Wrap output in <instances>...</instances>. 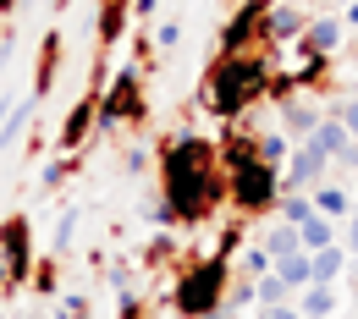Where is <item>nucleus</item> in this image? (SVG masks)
Segmentation results:
<instances>
[{
  "label": "nucleus",
  "mask_w": 358,
  "mask_h": 319,
  "mask_svg": "<svg viewBox=\"0 0 358 319\" xmlns=\"http://www.w3.org/2000/svg\"><path fill=\"white\" fill-rule=\"evenodd\" d=\"M160 198L177 215V226H204L231 198V182H226V165H221V143L199 138V133L166 138L160 143Z\"/></svg>",
  "instance_id": "obj_1"
},
{
  "label": "nucleus",
  "mask_w": 358,
  "mask_h": 319,
  "mask_svg": "<svg viewBox=\"0 0 358 319\" xmlns=\"http://www.w3.org/2000/svg\"><path fill=\"white\" fill-rule=\"evenodd\" d=\"M270 55L254 50V55H215L204 83H199V105L221 121H243L259 99H270Z\"/></svg>",
  "instance_id": "obj_2"
},
{
  "label": "nucleus",
  "mask_w": 358,
  "mask_h": 319,
  "mask_svg": "<svg viewBox=\"0 0 358 319\" xmlns=\"http://www.w3.org/2000/svg\"><path fill=\"white\" fill-rule=\"evenodd\" d=\"M231 259H221V253H210V259H193V265H182L177 286H171V309H177L182 319H204L215 314V309H226V286H231Z\"/></svg>",
  "instance_id": "obj_3"
},
{
  "label": "nucleus",
  "mask_w": 358,
  "mask_h": 319,
  "mask_svg": "<svg viewBox=\"0 0 358 319\" xmlns=\"http://www.w3.org/2000/svg\"><path fill=\"white\" fill-rule=\"evenodd\" d=\"M226 182H231V209H237L243 221H254V215H275V204H281V171L265 165L259 154L231 160V165H226Z\"/></svg>",
  "instance_id": "obj_4"
},
{
  "label": "nucleus",
  "mask_w": 358,
  "mask_h": 319,
  "mask_svg": "<svg viewBox=\"0 0 358 319\" xmlns=\"http://www.w3.org/2000/svg\"><path fill=\"white\" fill-rule=\"evenodd\" d=\"M149 116V99H143V72L138 66H122L116 77H110V89L99 94V127L94 133H122V127H138Z\"/></svg>",
  "instance_id": "obj_5"
},
{
  "label": "nucleus",
  "mask_w": 358,
  "mask_h": 319,
  "mask_svg": "<svg viewBox=\"0 0 358 319\" xmlns=\"http://www.w3.org/2000/svg\"><path fill=\"white\" fill-rule=\"evenodd\" d=\"M0 270H6V286H11V292H22V286L34 281V226H28L22 209L0 221Z\"/></svg>",
  "instance_id": "obj_6"
},
{
  "label": "nucleus",
  "mask_w": 358,
  "mask_h": 319,
  "mask_svg": "<svg viewBox=\"0 0 358 319\" xmlns=\"http://www.w3.org/2000/svg\"><path fill=\"white\" fill-rule=\"evenodd\" d=\"M265 11H270V0H243V6H231L221 39H215V55H254V50H265Z\"/></svg>",
  "instance_id": "obj_7"
},
{
  "label": "nucleus",
  "mask_w": 358,
  "mask_h": 319,
  "mask_svg": "<svg viewBox=\"0 0 358 319\" xmlns=\"http://www.w3.org/2000/svg\"><path fill=\"white\" fill-rule=\"evenodd\" d=\"M336 160L331 154H320L314 143H298L292 149V160H287V171H281V193H314V187L325 182V171H331Z\"/></svg>",
  "instance_id": "obj_8"
},
{
  "label": "nucleus",
  "mask_w": 358,
  "mask_h": 319,
  "mask_svg": "<svg viewBox=\"0 0 358 319\" xmlns=\"http://www.w3.org/2000/svg\"><path fill=\"white\" fill-rule=\"evenodd\" d=\"M94 127H99V94H83V99L66 110V121H61V133H55V149H61V154H78L94 138Z\"/></svg>",
  "instance_id": "obj_9"
},
{
  "label": "nucleus",
  "mask_w": 358,
  "mask_h": 319,
  "mask_svg": "<svg viewBox=\"0 0 358 319\" xmlns=\"http://www.w3.org/2000/svg\"><path fill=\"white\" fill-rule=\"evenodd\" d=\"M348 39V22H342V11H314L309 28H303V39H298V55H336Z\"/></svg>",
  "instance_id": "obj_10"
},
{
  "label": "nucleus",
  "mask_w": 358,
  "mask_h": 319,
  "mask_svg": "<svg viewBox=\"0 0 358 319\" xmlns=\"http://www.w3.org/2000/svg\"><path fill=\"white\" fill-rule=\"evenodd\" d=\"M281 116H275V127L292 138V143H309L314 138V127L325 121V110H320V99L314 94H298V99H287V105H275Z\"/></svg>",
  "instance_id": "obj_11"
},
{
  "label": "nucleus",
  "mask_w": 358,
  "mask_h": 319,
  "mask_svg": "<svg viewBox=\"0 0 358 319\" xmlns=\"http://www.w3.org/2000/svg\"><path fill=\"white\" fill-rule=\"evenodd\" d=\"M314 11H303V6H270L265 11V55L281 45H292V39H303V28H309Z\"/></svg>",
  "instance_id": "obj_12"
},
{
  "label": "nucleus",
  "mask_w": 358,
  "mask_h": 319,
  "mask_svg": "<svg viewBox=\"0 0 358 319\" xmlns=\"http://www.w3.org/2000/svg\"><path fill=\"white\" fill-rule=\"evenodd\" d=\"M61 55H66V45H61V28H45V39H39V66H34V83H28L39 99L50 94L55 72H61Z\"/></svg>",
  "instance_id": "obj_13"
},
{
  "label": "nucleus",
  "mask_w": 358,
  "mask_h": 319,
  "mask_svg": "<svg viewBox=\"0 0 358 319\" xmlns=\"http://www.w3.org/2000/svg\"><path fill=\"white\" fill-rule=\"evenodd\" d=\"M292 303H298V314H303V319H336V314H342V292H336V286H325V281L303 286Z\"/></svg>",
  "instance_id": "obj_14"
},
{
  "label": "nucleus",
  "mask_w": 358,
  "mask_h": 319,
  "mask_svg": "<svg viewBox=\"0 0 358 319\" xmlns=\"http://www.w3.org/2000/svg\"><path fill=\"white\" fill-rule=\"evenodd\" d=\"M314 198V209H320V215H325V221H336V226H342V221H348V215H353L358 209V198H353V187H331V182H320L309 193Z\"/></svg>",
  "instance_id": "obj_15"
},
{
  "label": "nucleus",
  "mask_w": 358,
  "mask_h": 319,
  "mask_svg": "<svg viewBox=\"0 0 358 319\" xmlns=\"http://www.w3.org/2000/svg\"><path fill=\"white\" fill-rule=\"evenodd\" d=\"M309 143H314V149H320V154H331V160H342V154L353 149L358 138L348 133V127H342V116H331V110H325V121L314 127V138H309Z\"/></svg>",
  "instance_id": "obj_16"
},
{
  "label": "nucleus",
  "mask_w": 358,
  "mask_h": 319,
  "mask_svg": "<svg viewBox=\"0 0 358 319\" xmlns=\"http://www.w3.org/2000/svg\"><path fill=\"white\" fill-rule=\"evenodd\" d=\"M265 253H270V265H281V259H292V253H309V248H303V237H298V226H287V221H275V226L265 231Z\"/></svg>",
  "instance_id": "obj_17"
},
{
  "label": "nucleus",
  "mask_w": 358,
  "mask_h": 319,
  "mask_svg": "<svg viewBox=\"0 0 358 319\" xmlns=\"http://www.w3.org/2000/svg\"><path fill=\"white\" fill-rule=\"evenodd\" d=\"M292 149H298V143H292V138L281 133V127H275V133H254V154H259L265 165H275V171H287Z\"/></svg>",
  "instance_id": "obj_18"
},
{
  "label": "nucleus",
  "mask_w": 358,
  "mask_h": 319,
  "mask_svg": "<svg viewBox=\"0 0 358 319\" xmlns=\"http://www.w3.org/2000/svg\"><path fill=\"white\" fill-rule=\"evenodd\" d=\"M34 110H39V94L28 89V94H22V99H17V110H11L6 121H0V149H11L17 138L28 133V121H34Z\"/></svg>",
  "instance_id": "obj_19"
},
{
  "label": "nucleus",
  "mask_w": 358,
  "mask_h": 319,
  "mask_svg": "<svg viewBox=\"0 0 358 319\" xmlns=\"http://www.w3.org/2000/svg\"><path fill=\"white\" fill-rule=\"evenodd\" d=\"M348 259H353V253H348L342 242H331V248H320V253H314V281H325V286H336V281L348 275Z\"/></svg>",
  "instance_id": "obj_20"
},
{
  "label": "nucleus",
  "mask_w": 358,
  "mask_h": 319,
  "mask_svg": "<svg viewBox=\"0 0 358 319\" xmlns=\"http://www.w3.org/2000/svg\"><path fill=\"white\" fill-rule=\"evenodd\" d=\"M298 237H303V248H309V253H320V248H331V242H336V237H342V226H336V221H325V215H320V209H314L309 221H303V226H298Z\"/></svg>",
  "instance_id": "obj_21"
},
{
  "label": "nucleus",
  "mask_w": 358,
  "mask_h": 319,
  "mask_svg": "<svg viewBox=\"0 0 358 319\" xmlns=\"http://www.w3.org/2000/svg\"><path fill=\"white\" fill-rule=\"evenodd\" d=\"M248 303H259V275H231V286H226V314H243Z\"/></svg>",
  "instance_id": "obj_22"
},
{
  "label": "nucleus",
  "mask_w": 358,
  "mask_h": 319,
  "mask_svg": "<svg viewBox=\"0 0 358 319\" xmlns=\"http://www.w3.org/2000/svg\"><path fill=\"white\" fill-rule=\"evenodd\" d=\"M275 275H281L292 292L314 286V253H292V259H281V265H275Z\"/></svg>",
  "instance_id": "obj_23"
},
{
  "label": "nucleus",
  "mask_w": 358,
  "mask_h": 319,
  "mask_svg": "<svg viewBox=\"0 0 358 319\" xmlns=\"http://www.w3.org/2000/svg\"><path fill=\"white\" fill-rule=\"evenodd\" d=\"M314 215V198L309 193H281V204H275V221H287V226H303Z\"/></svg>",
  "instance_id": "obj_24"
},
{
  "label": "nucleus",
  "mask_w": 358,
  "mask_h": 319,
  "mask_svg": "<svg viewBox=\"0 0 358 319\" xmlns=\"http://www.w3.org/2000/svg\"><path fill=\"white\" fill-rule=\"evenodd\" d=\"M78 177V154H66V160H50L45 171H39V193H55V187H66Z\"/></svg>",
  "instance_id": "obj_25"
},
{
  "label": "nucleus",
  "mask_w": 358,
  "mask_h": 319,
  "mask_svg": "<svg viewBox=\"0 0 358 319\" xmlns=\"http://www.w3.org/2000/svg\"><path fill=\"white\" fill-rule=\"evenodd\" d=\"M292 297H298V292H292V286H287L275 270L259 275V309H281V303H292Z\"/></svg>",
  "instance_id": "obj_26"
},
{
  "label": "nucleus",
  "mask_w": 358,
  "mask_h": 319,
  "mask_svg": "<svg viewBox=\"0 0 358 319\" xmlns=\"http://www.w3.org/2000/svg\"><path fill=\"white\" fill-rule=\"evenodd\" d=\"M55 275H61V259H55V253L34 265V292H39V297H55Z\"/></svg>",
  "instance_id": "obj_27"
},
{
  "label": "nucleus",
  "mask_w": 358,
  "mask_h": 319,
  "mask_svg": "<svg viewBox=\"0 0 358 319\" xmlns=\"http://www.w3.org/2000/svg\"><path fill=\"white\" fill-rule=\"evenodd\" d=\"M72 237H78V209H61V226H55V259L72 248Z\"/></svg>",
  "instance_id": "obj_28"
},
{
  "label": "nucleus",
  "mask_w": 358,
  "mask_h": 319,
  "mask_svg": "<svg viewBox=\"0 0 358 319\" xmlns=\"http://www.w3.org/2000/svg\"><path fill=\"white\" fill-rule=\"evenodd\" d=\"M55 319H89V297H83V292H66V297L55 303Z\"/></svg>",
  "instance_id": "obj_29"
},
{
  "label": "nucleus",
  "mask_w": 358,
  "mask_h": 319,
  "mask_svg": "<svg viewBox=\"0 0 358 319\" xmlns=\"http://www.w3.org/2000/svg\"><path fill=\"white\" fill-rule=\"evenodd\" d=\"M270 270H275V265H270L265 242H259V248H248V253H243V275H270Z\"/></svg>",
  "instance_id": "obj_30"
},
{
  "label": "nucleus",
  "mask_w": 358,
  "mask_h": 319,
  "mask_svg": "<svg viewBox=\"0 0 358 319\" xmlns=\"http://www.w3.org/2000/svg\"><path fill=\"white\" fill-rule=\"evenodd\" d=\"M331 116H342V127H348V133L358 138V94H348V99H336V105H331Z\"/></svg>",
  "instance_id": "obj_31"
},
{
  "label": "nucleus",
  "mask_w": 358,
  "mask_h": 319,
  "mask_svg": "<svg viewBox=\"0 0 358 319\" xmlns=\"http://www.w3.org/2000/svg\"><path fill=\"white\" fill-rule=\"evenodd\" d=\"M243 231H248V226H243V221H231V226L221 231V242H215V253H221V259H231V253L243 248Z\"/></svg>",
  "instance_id": "obj_32"
},
{
  "label": "nucleus",
  "mask_w": 358,
  "mask_h": 319,
  "mask_svg": "<svg viewBox=\"0 0 358 319\" xmlns=\"http://www.w3.org/2000/svg\"><path fill=\"white\" fill-rule=\"evenodd\" d=\"M336 242H342V248H348V253L358 259V209L348 215V221H342V237H336Z\"/></svg>",
  "instance_id": "obj_33"
},
{
  "label": "nucleus",
  "mask_w": 358,
  "mask_h": 319,
  "mask_svg": "<svg viewBox=\"0 0 358 319\" xmlns=\"http://www.w3.org/2000/svg\"><path fill=\"white\" fill-rule=\"evenodd\" d=\"M122 165H127V171H143V165H149V149H143V143H133V149H127V154H122Z\"/></svg>",
  "instance_id": "obj_34"
},
{
  "label": "nucleus",
  "mask_w": 358,
  "mask_h": 319,
  "mask_svg": "<svg viewBox=\"0 0 358 319\" xmlns=\"http://www.w3.org/2000/svg\"><path fill=\"white\" fill-rule=\"evenodd\" d=\"M177 39H182V28H177V22H160V34H155V45H160V50H177Z\"/></svg>",
  "instance_id": "obj_35"
},
{
  "label": "nucleus",
  "mask_w": 358,
  "mask_h": 319,
  "mask_svg": "<svg viewBox=\"0 0 358 319\" xmlns=\"http://www.w3.org/2000/svg\"><path fill=\"white\" fill-rule=\"evenodd\" d=\"M259 319H303L298 303H281V309H259Z\"/></svg>",
  "instance_id": "obj_36"
},
{
  "label": "nucleus",
  "mask_w": 358,
  "mask_h": 319,
  "mask_svg": "<svg viewBox=\"0 0 358 319\" xmlns=\"http://www.w3.org/2000/svg\"><path fill=\"white\" fill-rule=\"evenodd\" d=\"M155 11H160V0H133V17H138V22H149Z\"/></svg>",
  "instance_id": "obj_37"
},
{
  "label": "nucleus",
  "mask_w": 358,
  "mask_h": 319,
  "mask_svg": "<svg viewBox=\"0 0 358 319\" xmlns=\"http://www.w3.org/2000/svg\"><path fill=\"white\" fill-rule=\"evenodd\" d=\"M342 22H348V28L358 34V0H348V6H342Z\"/></svg>",
  "instance_id": "obj_38"
},
{
  "label": "nucleus",
  "mask_w": 358,
  "mask_h": 319,
  "mask_svg": "<svg viewBox=\"0 0 358 319\" xmlns=\"http://www.w3.org/2000/svg\"><path fill=\"white\" fill-rule=\"evenodd\" d=\"M336 165H348V171H358V143L348 149V154H342V160H336Z\"/></svg>",
  "instance_id": "obj_39"
},
{
  "label": "nucleus",
  "mask_w": 358,
  "mask_h": 319,
  "mask_svg": "<svg viewBox=\"0 0 358 319\" xmlns=\"http://www.w3.org/2000/svg\"><path fill=\"white\" fill-rule=\"evenodd\" d=\"M11 11H17V0H0V22H11Z\"/></svg>",
  "instance_id": "obj_40"
},
{
  "label": "nucleus",
  "mask_w": 358,
  "mask_h": 319,
  "mask_svg": "<svg viewBox=\"0 0 358 319\" xmlns=\"http://www.w3.org/2000/svg\"><path fill=\"white\" fill-rule=\"evenodd\" d=\"M309 6H320V11H331V6H348V0H309Z\"/></svg>",
  "instance_id": "obj_41"
},
{
  "label": "nucleus",
  "mask_w": 358,
  "mask_h": 319,
  "mask_svg": "<svg viewBox=\"0 0 358 319\" xmlns=\"http://www.w3.org/2000/svg\"><path fill=\"white\" fill-rule=\"evenodd\" d=\"M348 275H353V286H358V259H348Z\"/></svg>",
  "instance_id": "obj_42"
},
{
  "label": "nucleus",
  "mask_w": 358,
  "mask_h": 319,
  "mask_svg": "<svg viewBox=\"0 0 358 319\" xmlns=\"http://www.w3.org/2000/svg\"><path fill=\"white\" fill-rule=\"evenodd\" d=\"M204 319H237V314H226V309H215V314H204Z\"/></svg>",
  "instance_id": "obj_43"
},
{
  "label": "nucleus",
  "mask_w": 358,
  "mask_h": 319,
  "mask_svg": "<svg viewBox=\"0 0 358 319\" xmlns=\"http://www.w3.org/2000/svg\"><path fill=\"white\" fill-rule=\"evenodd\" d=\"M226 6H243V0H226Z\"/></svg>",
  "instance_id": "obj_44"
},
{
  "label": "nucleus",
  "mask_w": 358,
  "mask_h": 319,
  "mask_svg": "<svg viewBox=\"0 0 358 319\" xmlns=\"http://www.w3.org/2000/svg\"><path fill=\"white\" fill-rule=\"evenodd\" d=\"M353 198H358V187H353Z\"/></svg>",
  "instance_id": "obj_45"
}]
</instances>
